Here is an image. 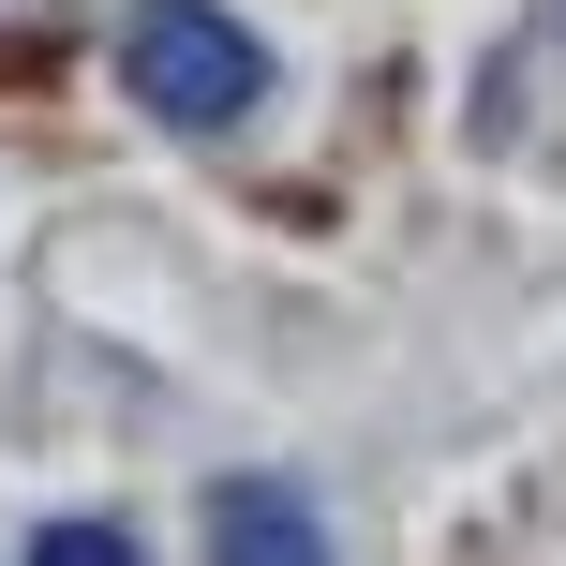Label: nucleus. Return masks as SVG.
<instances>
[{
    "label": "nucleus",
    "mask_w": 566,
    "mask_h": 566,
    "mask_svg": "<svg viewBox=\"0 0 566 566\" xmlns=\"http://www.w3.org/2000/svg\"><path fill=\"white\" fill-rule=\"evenodd\" d=\"M119 90L179 135H239L269 105V45L224 15V0H135L119 15Z\"/></svg>",
    "instance_id": "nucleus-1"
},
{
    "label": "nucleus",
    "mask_w": 566,
    "mask_h": 566,
    "mask_svg": "<svg viewBox=\"0 0 566 566\" xmlns=\"http://www.w3.org/2000/svg\"><path fill=\"white\" fill-rule=\"evenodd\" d=\"M209 566H328V507L298 478H224L209 492Z\"/></svg>",
    "instance_id": "nucleus-2"
},
{
    "label": "nucleus",
    "mask_w": 566,
    "mask_h": 566,
    "mask_svg": "<svg viewBox=\"0 0 566 566\" xmlns=\"http://www.w3.org/2000/svg\"><path fill=\"white\" fill-rule=\"evenodd\" d=\"M30 566H135V537H119V522H45Z\"/></svg>",
    "instance_id": "nucleus-3"
}]
</instances>
